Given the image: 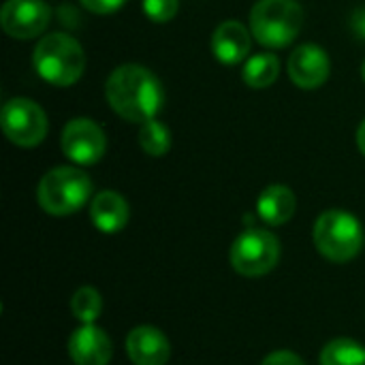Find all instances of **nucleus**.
Listing matches in <instances>:
<instances>
[{
    "label": "nucleus",
    "mask_w": 365,
    "mask_h": 365,
    "mask_svg": "<svg viewBox=\"0 0 365 365\" xmlns=\"http://www.w3.org/2000/svg\"><path fill=\"white\" fill-rule=\"evenodd\" d=\"M105 96L120 118L139 124L154 120L165 103L160 79L141 64L118 66L107 79Z\"/></svg>",
    "instance_id": "nucleus-1"
},
{
    "label": "nucleus",
    "mask_w": 365,
    "mask_h": 365,
    "mask_svg": "<svg viewBox=\"0 0 365 365\" xmlns=\"http://www.w3.org/2000/svg\"><path fill=\"white\" fill-rule=\"evenodd\" d=\"M32 66L47 83L66 88L81 79L86 68V53L77 38L64 32H53L36 43Z\"/></svg>",
    "instance_id": "nucleus-2"
},
{
    "label": "nucleus",
    "mask_w": 365,
    "mask_h": 365,
    "mask_svg": "<svg viewBox=\"0 0 365 365\" xmlns=\"http://www.w3.org/2000/svg\"><path fill=\"white\" fill-rule=\"evenodd\" d=\"M304 26V9L297 0H259L250 11L252 36L269 49L291 45Z\"/></svg>",
    "instance_id": "nucleus-3"
},
{
    "label": "nucleus",
    "mask_w": 365,
    "mask_h": 365,
    "mask_svg": "<svg viewBox=\"0 0 365 365\" xmlns=\"http://www.w3.org/2000/svg\"><path fill=\"white\" fill-rule=\"evenodd\" d=\"M92 195V180L77 167H56L38 182V205L51 216L79 212Z\"/></svg>",
    "instance_id": "nucleus-4"
},
{
    "label": "nucleus",
    "mask_w": 365,
    "mask_h": 365,
    "mask_svg": "<svg viewBox=\"0 0 365 365\" xmlns=\"http://www.w3.org/2000/svg\"><path fill=\"white\" fill-rule=\"evenodd\" d=\"M314 244L331 263L353 261L364 246L361 222L344 210H329L314 222Z\"/></svg>",
    "instance_id": "nucleus-5"
},
{
    "label": "nucleus",
    "mask_w": 365,
    "mask_h": 365,
    "mask_svg": "<svg viewBox=\"0 0 365 365\" xmlns=\"http://www.w3.org/2000/svg\"><path fill=\"white\" fill-rule=\"evenodd\" d=\"M231 265L240 276L259 278L269 274L280 261V242L265 229H248L231 246Z\"/></svg>",
    "instance_id": "nucleus-6"
},
{
    "label": "nucleus",
    "mask_w": 365,
    "mask_h": 365,
    "mask_svg": "<svg viewBox=\"0 0 365 365\" xmlns=\"http://www.w3.org/2000/svg\"><path fill=\"white\" fill-rule=\"evenodd\" d=\"M4 137L19 148H34L47 135V115L30 98H11L0 113Z\"/></svg>",
    "instance_id": "nucleus-7"
},
{
    "label": "nucleus",
    "mask_w": 365,
    "mask_h": 365,
    "mask_svg": "<svg viewBox=\"0 0 365 365\" xmlns=\"http://www.w3.org/2000/svg\"><path fill=\"white\" fill-rule=\"evenodd\" d=\"M62 152L68 160L77 165H94L105 156L107 139L103 128L88 120L75 118L62 130Z\"/></svg>",
    "instance_id": "nucleus-8"
},
{
    "label": "nucleus",
    "mask_w": 365,
    "mask_h": 365,
    "mask_svg": "<svg viewBox=\"0 0 365 365\" xmlns=\"http://www.w3.org/2000/svg\"><path fill=\"white\" fill-rule=\"evenodd\" d=\"M51 9L45 0H6L0 11L2 30L13 38H34L45 32Z\"/></svg>",
    "instance_id": "nucleus-9"
},
{
    "label": "nucleus",
    "mask_w": 365,
    "mask_h": 365,
    "mask_svg": "<svg viewBox=\"0 0 365 365\" xmlns=\"http://www.w3.org/2000/svg\"><path fill=\"white\" fill-rule=\"evenodd\" d=\"M329 56L323 47L314 43L299 45L289 58V77L302 90L321 88L329 77Z\"/></svg>",
    "instance_id": "nucleus-10"
},
{
    "label": "nucleus",
    "mask_w": 365,
    "mask_h": 365,
    "mask_svg": "<svg viewBox=\"0 0 365 365\" xmlns=\"http://www.w3.org/2000/svg\"><path fill=\"white\" fill-rule=\"evenodd\" d=\"M111 355L113 344L96 325H81L68 338V357L75 365H109Z\"/></svg>",
    "instance_id": "nucleus-11"
},
{
    "label": "nucleus",
    "mask_w": 365,
    "mask_h": 365,
    "mask_svg": "<svg viewBox=\"0 0 365 365\" xmlns=\"http://www.w3.org/2000/svg\"><path fill=\"white\" fill-rule=\"evenodd\" d=\"M126 353L135 365H167L171 344L160 329L141 325L126 336Z\"/></svg>",
    "instance_id": "nucleus-12"
},
{
    "label": "nucleus",
    "mask_w": 365,
    "mask_h": 365,
    "mask_svg": "<svg viewBox=\"0 0 365 365\" xmlns=\"http://www.w3.org/2000/svg\"><path fill=\"white\" fill-rule=\"evenodd\" d=\"M250 34L252 32H248L246 26L235 19L222 21L212 34V51L216 60L227 66L240 64L250 51V45H252Z\"/></svg>",
    "instance_id": "nucleus-13"
},
{
    "label": "nucleus",
    "mask_w": 365,
    "mask_h": 365,
    "mask_svg": "<svg viewBox=\"0 0 365 365\" xmlns=\"http://www.w3.org/2000/svg\"><path fill=\"white\" fill-rule=\"evenodd\" d=\"M130 216L128 203L113 190H103L92 199L90 218L101 233H118L126 227Z\"/></svg>",
    "instance_id": "nucleus-14"
},
{
    "label": "nucleus",
    "mask_w": 365,
    "mask_h": 365,
    "mask_svg": "<svg viewBox=\"0 0 365 365\" xmlns=\"http://www.w3.org/2000/svg\"><path fill=\"white\" fill-rule=\"evenodd\" d=\"M295 195L289 186L282 184H272L267 186L257 201V214L261 220H265L267 225L280 227L284 222H289L295 214Z\"/></svg>",
    "instance_id": "nucleus-15"
},
{
    "label": "nucleus",
    "mask_w": 365,
    "mask_h": 365,
    "mask_svg": "<svg viewBox=\"0 0 365 365\" xmlns=\"http://www.w3.org/2000/svg\"><path fill=\"white\" fill-rule=\"evenodd\" d=\"M278 75H280V60L274 53L252 56L242 71V77L250 88H269L278 79Z\"/></svg>",
    "instance_id": "nucleus-16"
},
{
    "label": "nucleus",
    "mask_w": 365,
    "mask_h": 365,
    "mask_svg": "<svg viewBox=\"0 0 365 365\" xmlns=\"http://www.w3.org/2000/svg\"><path fill=\"white\" fill-rule=\"evenodd\" d=\"M321 365H365V349L351 340V338H338L331 340L329 344L323 346L321 357H319Z\"/></svg>",
    "instance_id": "nucleus-17"
},
{
    "label": "nucleus",
    "mask_w": 365,
    "mask_h": 365,
    "mask_svg": "<svg viewBox=\"0 0 365 365\" xmlns=\"http://www.w3.org/2000/svg\"><path fill=\"white\" fill-rule=\"evenodd\" d=\"M71 312L81 325H94L103 312V297L94 287H81L71 299Z\"/></svg>",
    "instance_id": "nucleus-18"
},
{
    "label": "nucleus",
    "mask_w": 365,
    "mask_h": 365,
    "mask_svg": "<svg viewBox=\"0 0 365 365\" xmlns=\"http://www.w3.org/2000/svg\"><path fill=\"white\" fill-rule=\"evenodd\" d=\"M139 145L150 156H165L171 148V133L156 118L148 120L139 128Z\"/></svg>",
    "instance_id": "nucleus-19"
},
{
    "label": "nucleus",
    "mask_w": 365,
    "mask_h": 365,
    "mask_svg": "<svg viewBox=\"0 0 365 365\" xmlns=\"http://www.w3.org/2000/svg\"><path fill=\"white\" fill-rule=\"evenodd\" d=\"M180 9V0H143V13L156 24L171 21Z\"/></svg>",
    "instance_id": "nucleus-20"
},
{
    "label": "nucleus",
    "mask_w": 365,
    "mask_h": 365,
    "mask_svg": "<svg viewBox=\"0 0 365 365\" xmlns=\"http://www.w3.org/2000/svg\"><path fill=\"white\" fill-rule=\"evenodd\" d=\"M90 13H96V15H109V13H115L118 9H122L128 0H79Z\"/></svg>",
    "instance_id": "nucleus-21"
},
{
    "label": "nucleus",
    "mask_w": 365,
    "mask_h": 365,
    "mask_svg": "<svg viewBox=\"0 0 365 365\" xmlns=\"http://www.w3.org/2000/svg\"><path fill=\"white\" fill-rule=\"evenodd\" d=\"M261 365H306V364H304L295 353H291V351H276V353L267 355Z\"/></svg>",
    "instance_id": "nucleus-22"
},
{
    "label": "nucleus",
    "mask_w": 365,
    "mask_h": 365,
    "mask_svg": "<svg viewBox=\"0 0 365 365\" xmlns=\"http://www.w3.org/2000/svg\"><path fill=\"white\" fill-rule=\"evenodd\" d=\"M351 28H353V32H355L357 38L365 41V6L357 9V11L353 13V17H351Z\"/></svg>",
    "instance_id": "nucleus-23"
},
{
    "label": "nucleus",
    "mask_w": 365,
    "mask_h": 365,
    "mask_svg": "<svg viewBox=\"0 0 365 365\" xmlns=\"http://www.w3.org/2000/svg\"><path fill=\"white\" fill-rule=\"evenodd\" d=\"M357 148H359V152L365 156V120L359 124V128H357Z\"/></svg>",
    "instance_id": "nucleus-24"
},
{
    "label": "nucleus",
    "mask_w": 365,
    "mask_h": 365,
    "mask_svg": "<svg viewBox=\"0 0 365 365\" xmlns=\"http://www.w3.org/2000/svg\"><path fill=\"white\" fill-rule=\"evenodd\" d=\"M361 77H364V81H365V62H364V66H361Z\"/></svg>",
    "instance_id": "nucleus-25"
}]
</instances>
